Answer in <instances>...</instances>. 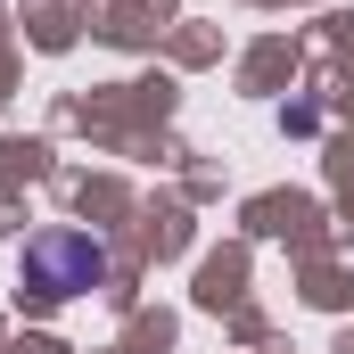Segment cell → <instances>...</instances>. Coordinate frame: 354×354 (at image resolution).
Segmentation results:
<instances>
[{
    "label": "cell",
    "instance_id": "cell-1",
    "mask_svg": "<svg viewBox=\"0 0 354 354\" xmlns=\"http://www.w3.org/2000/svg\"><path fill=\"white\" fill-rule=\"evenodd\" d=\"M107 239H91V231H33L25 239V288H41V297H91V288H107Z\"/></svg>",
    "mask_w": 354,
    "mask_h": 354
}]
</instances>
